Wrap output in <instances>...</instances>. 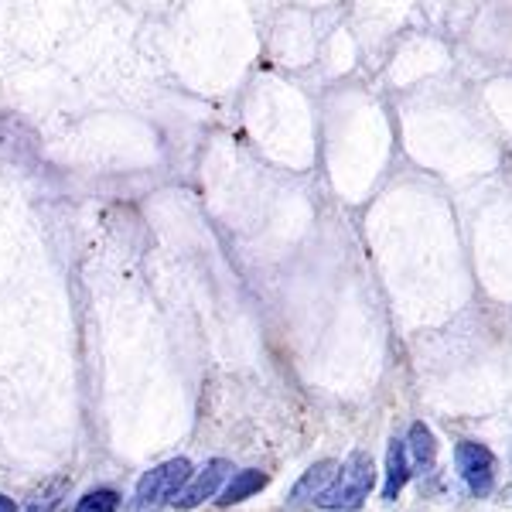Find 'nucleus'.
Masks as SVG:
<instances>
[{
    "mask_svg": "<svg viewBox=\"0 0 512 512\" xmlns=\"http://www.w3.org/2000/svg\"><path fill=\"white\" fill-rule=\"evenodd\" d=\"M120 509V495L113 489H93L76 502L72 512H117Z\"/></svg>",
    "mask_w": 512,
    "mask_h": 512,
    "instance_id": "nucleus-9",
    "label": "nucleus"
},
{
    "mask_svg": "<svg viewBox=\"0 0 512 512\" xmlns=\"http://www.w3.org/2000/svg\"><path fill=\"white\" fill-rule=\"evenodd\" d=\"M454 468L468 492L485 499L495 489V454L478 441H458L454 444Z\"/></svg>",
    "mask_w": 512,
    "mask_h": 512,
    "instance_id": "nucleus-3",
    "label": "nucleus"
},
{
    "mask_svg": "<svg viewBox=\"0 0 512 512\" xmlns=\"http://www.w3.org/2000/svg\"><path fill=\"white\" fill-rule=\"evenodd\" d=\"M0 512H18V502L7 499V495H0Z\"/></svg>",
    "mask_w": 512,
    "mask_h": 512,
    "instance_id": "nucleus-11",
    "label": "nucleus"
},
{
    "mask_svg": "<svg viewBox=\"0 0 512 512\" xmlns=\"http://www.w3.org/2000/svg\"><path fill=\"white\" fill-rule=\"evenodd\" d=\"M410 475H414V465H410V451H407V441H390L386 448V482H383V499L386 502H396L400 492L407 489Z\"/></svg>",
    "mask_w": 512,
    "mask_h": 512,
    "instance_id": "nucleus-6",
    "label": "nucleus"
},
{
    "mask_svg": "<svg viewBox=\"0 0 512 512\" xmlns=\"http://www.w3.org/2000/svg\"><path fill=\"white\" fill-rule=\"evenodd\" d=\"M407 451H410V465H414V472L427 475L434 468L437 461V441L431 434V427L427 424H410V434H407Z\"/></svg>",
    "mask_w": 512,
    "mask_h": 512,
    "instance_id": "nucleus-7",
    "label": "nucleus"
},
{
    "mask_svg": "<svg viewBox=\"0 0 512 512\" xmlns=\"http://www.w3.org/2000/svg\"><path fill=\"white\" fill-rule=\"evenodd\" d=\"M335 475H338V461H318V465H311L308 472L294 482L287 509H304V506H311V502H318V495L332 485Z\"/></svg>",
    "mask_w": 512,
    "mask_h": 512,
    "instance_id": "nucleus-5",
    "label": "nucleus"
},
{
    "mask_svg": "<svg viewBox=\"0 0 512 512\" xmlns=\"http://www.w3.org/2000/svg\"><path fill=\"white\" fill-rule=\"evenodd\" d=\"M260 489H267V475L256 472V468H243V472H236L233 478H229V485L222 489V495L216 502L222 509H229V506H236V502H246Z\"/></svg>",
    "mask_w": 512,
    "mask_h": 512,
    "instance_id": "nucleus-8",
    "label": "nucleus"
},
{
    "mask_svg": "<svg viewBox=\"0 0 512 512\" xmlns=\"http://www.w3.org/2000/svg\"><path fill=\"white\" fill-rule=\"evenodd\" d=\"M192 475L195 472H192V465H188L185 458H171V461H164V465L151 468V472L137 482V492H134L130 509H134V512H158L164 506H171V502H175V495L185 489V482Z\"/></svg>",
    "mask_w": 512,
    "mask_h": 512,
    "instance_id": "nucleus-2",
    "label": "nucleus"
},
{
    "mask_svg": "<svg viewBox=\"0 0 512 512\" xmlns=\"http://www.w3.org/2000/svg\"><path fill=\"white\" fill-rule=\"evenodd\" d=\"M62 492H65V482H52L45 492H38L35 499H31L28 512H55V509H59V502H62Z\"/></svg>",
    "mask_w": 512,
    "mask_h": 512,
    "instance_id": "nucleus-10",
    "label": "nucleus"
},
{
    "mask_svg": "<svg viewBox=\"0 0 512 512\" xmlns=\"http://www.w3.org/2000/svg\"><path fill=\"white\" fill-rule=\"evenodd\" d=\"M376 485V465L366 451H352L338 465V475L332 478L325 492L318 495V506L325 512H359L366 506L369 492Z\"/></svg>",
    "mask_w": 512,
    "mask_h": 512,
    "instance_id": "nucleus-1",
    "label": "nucleus"
},
{
    "mask_svg": "<svg viewBox=\"0 0 512 512\" xmlns=\"http://www.w3.org/2000/svg\"><path fill=\"white\" fill-rule=\"evenodd\" d=\"M229 475H233V465H229V461H222V458L209 461V465H205L202 472H195L192 478H188L185 489L175 495V502H171V506L181 509V512L198 509L205 499H212V495L222 489V482H226Z\"/></svg>",
    "mask_w": 512,
    "mask_h": 512,
    "instance_id": "nucleus-4",
    "label": "nucleus"
}]
</instances>
